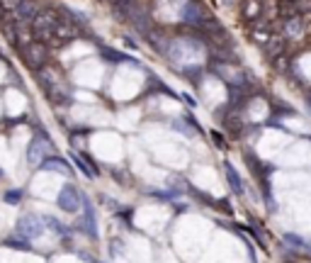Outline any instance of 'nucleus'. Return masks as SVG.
Instances as JSON below:
<instances>
[{"mask_svg": "<svg viewBox=\"0 0 311 263\" xmlns=\"http://www.w3.org/2000/svg\"><path fill=\"white\" fill-rule=\"evenodd\" d=\"M307 108H309V110H311V93L307 95Z\"/></svg>", "mask_w": 311, "mask_h": 263, "instance_id": "bb28decb", "label": "nucleus"}, {"mask_svg": "<svg viewBox=\"0 0 311 263\" xmlns=\"http://www.w3.org/2000/svg\"><path fill=\"white\" fill-rule=\"evenodd\" d=\"M5 12H7V10H5V8L0 5V22H5Z\"/></svg>", "mask_w": 311, "mask_h": 263, "instance_id": "a878e982", "label": "nucleus"}, {"mask_svg": "<svg viewBox=\"0 0 311 263\" xmlns=\"http://www.w3.org/2000/svg\"><path fill=\"white\" fill-rule=\"evenodd\" d=\"M46 224L51 226L56 234H61L63 239H68V236H71V229H68L66 224H61V222H58V220H54V217H46Z\"/></svg>", "mask_w": 311, "mask_h": 263, "instance_id": "dca6fc26", "label": "nucleus"}, {"mask_svg": "<svg viewBox=\"0 0 311 263\" xmlns=\"http://www.w3.org/2000/svg\"><path fill=\"white\" fill-rule=\"evenodd\" d=\"M41 168L44 170H58V173H63V176H71V168L63 164V158H44Z\"/></svg>", "mask_w": 311, "mask_h": 263, "instance_id": "4468645a", "label": "nucleus"}, {"mask_svg": "<svg viewBox=\"0 0 311 263\" xmlns=\"http://www.w3.org/2000/svg\"><path fill=\"white\" fill-rule=\"evenodd\" d=\"M100 54L107 58V61H112V64H117V61H127V64H134V61H131L127 54H122V52H114V49H110V46H100Z\"/></svg>", "mask_w": 311, "mask_h": 263, "instance_id": "2eb2a0df", "label": "nucleus"}, {"mask_svg": "<svg viewBox=\"0 0 311 263\" xmlns=\"http://www.w3.org/2000/svg\"><path fill=\"white\" fill-rule=\"evenodd\" d=\"M17 18H19V22H32L34 20V15L39 12V5H34L32 0H22L17 5Z\"/></svg>", "mask_w": 311, "mask_h": 263, "instance_id": "1a4fd4ad", "label": "nucleus"}, {"mask_svg": "<svg viewBox=\"0 0 311 263\" xmlns=\"http://www.w3.org/2000/svg\"><path fill=\"white\" fill-rule=\"evenodd\" d=\"M285 244L294 246V248H309V244H307L299 234H285Z\"/></svg>", "mask_w": 311, "mask_h": 263, "instance_id": "f3484780", "label": "nucleus"}, {"mask_svg": "<svg viewBox=\"0 0 311 263\" xmlns=\"http://www.w3.org/2000/svg\"><path fill=\"white\" fill-rule=\"evenodd\" d=\"M49 139L46 136H34L32 139V144H29V151H27V156H29V164H39V161H44L46 158V149H49Z\"/></svg>", "mask_w": 311, "mask_h": 263, "instance_id": "423d86ee", "label": "nucleus"}, {"mask_svg": "<svg viewBox=\"0 0 311 263\" xmlns=\"http://www.w3.org/2000/svg\"><path fill=\"white\" fill-rule=\"evenodd\" d=\"M71 158H73V161H75V166H78V168L83 170V173H85V176H88V178H92V170L88 168V166H85V161H83V158H80V156H78V154H71Z\"/></svg>", "mask_w": 311, "mask_h": 263, "instance_id": "412c9836", "label": "nucleus"}, {"mask_svg": "<svg viewBox=\"0 0 311 263\" xmlns=\"http://www.w3.org/2000/svg\"><path fill=\"white\" fill-rule=\"evenodd\" d=\"M22 54H24V61L32 66V68H41L46 64V44H41L37 39L27 42L22 46Z\"/></svg>", "mask_w": 311, "mask_h": 263, "instance_id": "f257e3e1", "label": "nucleus"}, {"mask_svg": "<svg viewBox=\"0 0 311 263\" xmlns=\"http://www.w3.org/2000/svg\"><path fill=\"white\" fill-rule=\"evenodd\" d=\"M212 139H214V144H217V146H221V149L226 146V142H224V136H221L219 132H212Z\"/></svg>", "mask_w": 311, "mask_h": 263, "instance_id": "b1692460", "label": "nucleus"}, {"mask_svg": "<svg viewBox=\"0 0 311 263\" xmlns=\"http://www.w3.org/2000/svg\"><path fill=\"white\" fill-rule=\"evenodd\" d=\"M251 37H253V42L256 44H260V46H265L270 39L275 37V27H273V22L270 20H256L253 24H251Z\"/></svg>", "mask_w": 311, "mask_h": 263, "instance_id": "f03ea898", "label": "nucleus"}, {"mask_svg": "<svg viewBox=\"0 0 311 263\" xmlns=\"http://www.w3.org/2000/svg\"><path fill=\"white\" fill-rule=\"evenodd\" d=\"M83 205H85V222H83V229L88 232L90 239H97V226H95V212H92V205L88 200H85Z\"/></svg>", "mask_w": 311, "mask_h": 263, "instance_id": "9b49d317", "label": "nucleus"}, {"mask_svg": "<svg viewBox=\"0 0 311 263\" xmlns=\"http://www.w3.org/2000/svg\"><path fill=\"white\" fill-rule=\"evenodd\" d=\"M226 127L234 132V134H238L241 132V127H243V122H241V117H238V112H231L229 117H226Z\"/></svg>", "mask_w": 311, "mask_h": 263, "instance_id": "a211bd4d", "label": "nucleus"}, {"mask_svg": "<svg viewBox=\"0 0 311 263\" xmlns=\"http://www.w3.org/2000/svg\"><path fill=\"white\" fill-rule=\"evenodd\" d=\"M146 37H148V42H151V46L158 52V54H165L168 52V46H170V39L165 37V32L163 30H148L146 32Z\"/></svg>", "mask_w": 311, "mask_h": 263, "instance_id": "6e6552de", "label": "nucleus"}, {"mask_svg": "<svg viewBox=\"0 0 311 263\" xmlns=\"http://www.w3.org/2000/svg\"><path fill=\"white\" fill-rule=\"evenodd\" d=\"M307 27H304V20L302 15H290V18H282V32H285V37H302V32H304Z\"/></svg>", "mask_w": 311, "mask_h": 263, "instance_id": "0eeeda50", "label": "nucleus"}, {"mask_svg": "<svg viewBox=\"0 0 311 263\" xmlns=\"http://www.w3.org/2000/svg\"><path fill=\"white\" fill-rule=\"evenodd\" d=\"M5 244L12 246V248H22V251H29V244H27V242H12V239H10V242H5Z\"/></svg>", "mask_w": 311, "mask_h": 263, "instance_id": "5701e85b", "label": "nucleus"}, {"mask_svg": "<svg viewBox=\"0 0 311 263\" xmlns=\"http://www.w3.org/2000/svg\"><path fill=\"white\" fill-rule=\"evenodd\" d=\"M0 178H2V170H0Z\"/></svg>", "mask_w": 311, "mask_h": 263, "instance_id": "cd10ccee", "label": "nucleus"}, {"mask_svg": "<svg viewBox=\"0 0 311 263\" xmlns=\"http://www.w3.org/2000/svg\"><path fill=\"white\" fill-rule=\"evenodd\" d=\"M243 18L246 20H258V18H263V5L258 2V0H246L243 2Z\"/></svg>", "mask_w": 311, "mask_h": 263, "instance_id": "ddd939ff", "label": "nucleus"}, {"mask_svg": "<svg viewBox=\"0 0 311 263\" xmlns=\"http://www.w3.org/2000/svg\"><path fill=\"white\" fill-rule=\"evenodd\" d=\"M302 20H304V27H311V10H309V12H304Z\"/></svg>", "mask_w": 311, "mask_h": 263, "instance_id": "393cba45", "label": "nucleus"}, {"mask_svg": "<svg viewBox=\"0 0 311 263\" xmlns=\"http://www.w3.org/2000/svg\"><path fill=\"white\" fill-rule=\"evenodd\" d=\"M22 0H0V5L5 8V10H17V5Z\"/></svg>", "mask_w": 311, "mask_h": 263, "instance_id": "4be33fe9", "label": "nucleus"}, {"mask_svg": "<svg viewBox=\"0 0 311 263\" xmlns=\"http://www.w3.org/2000/svg\"><path fill=\"white\" fill-rule=\"evenodd\" d=\"M19 200H22V190H10V192L5 195V202H7V205H17Z\"/></svg>", "mask_w": 311, "mask_h": 263, "instance_id": "aec40b11", "label": "nucleus"}, {"mask_svg": "<svg viewBox=\"0 0 311 263\" xmlns=\"http://www.w3.org/2000/svg\"><path fill=\"white\" fill-rule=\"evenodd\" d=\"M285 49H287V37H273L268 44H265V54L270 58L285 54Z\"/></svg>", "mask_w": 311, "mask_h": 263, "instance_id": "9d476101", "label": "nucleus"}, {"mask_svg": "<svg viewBox=\"0 0 311 263\" xmlns=\"http://www.w3.org/2000/svg\"><path fill=\"white\" fill-rule=\"evenodd\" d=\"M17 232H19V236H24V239L39 236V234H44V222H41L39 217L27 214V217H22L17 222Z\"/></svg>", "mask_w": 311, "mask_h": 263, "instance_id": "20e7f679", "label": "nucleus"}, {"mask_svg": "<svg viewBox=\"0 0 311 263\" xmlns=\"http://www.w3.org/2000/svg\"><path fill=\"white\" fill-rule=\"evenodd\" d=\"M58 207L63 210V212H78V207H80V195H78V190L73 186H63L61 192H58Z\"/></svg>", "mask_w": 311, "mask_h": 263, "instance_id": "7ed1b4c3", "label": "nucleus"}, {"mask_svg": "<svg viewBox=\"0 0 311 263\" xmlns=\"http://www.w3.org/2000/svg\"><path fill=\"white\" fill-rule=\"evenodd\" d=\"M204 18H207V15H204V10H202L200 2H192V0H187V2L183 5V22H185V24L200 27Z\"/></svg>", "mask_w": 311, "mask_h": 263, "instance_id": "39448f33", "label": "nucleus"}, {"mask_svg": "<svg viewBox=\"0 0 311 263\" xmlns=\"http://www.w3.org/2000/svg\"><path fill=\"white\" fill-rule=\"evenodd\" d=\"M292 5H294V12H297V15H304V12L311 10V0H292Z\"/></svg>", "mask_w": 311, "mask_h": 263, "instance_id": "6ab92c4d", "label": "nucleus"}, {"mask_svg": "<svg viewBox=\"0 0 311 263\" xmlns=\"http://www.w3.org/2000/svg\"><path fill=\"white\" fill-rule=\"evenodd\" d=\"M224 170H226V178H229V186L236 195H243V183H241V176L236 173V168L231 164H224Z\"/></svg>", "mask_w": 311, "mask_h": 263, "instance_id": "f8f14e48", "label": "nucleus"}]
</instances>
